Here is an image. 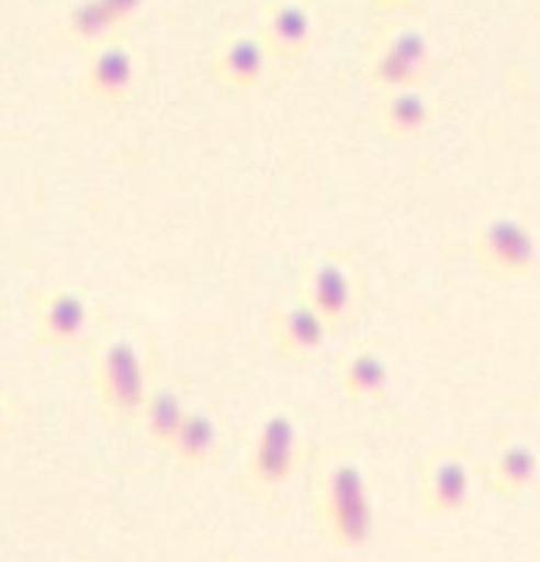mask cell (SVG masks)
<instances>
[{
    "instance_id": "7a4b0ae2",
    "label": "cell",
    "mask_w": 540,
    "mask_h": 562,
    "mask_svg": "<svg viewBox=\"0 0 540 562\" xmlns=\"http://www.w3.org/2000/svg\"><path fill=\"white\" fill-rule=\"evenodd\" d=\"M148 390L151 387L137 346L124 338L104 346L93 368V393L99 406L115 420H137Z\"/></svg>"
},
{
    "instance_id": "5b68a950",
    "label": "cell",
    "mask_w": 540,
    "mask_h": 562,
    "mask_svg": "<svg viewBox=\"0 0 540 562\" xmlns=\"http://www.w3.org/2000/svg\"><path fill=\"white\" fill-rule=\"evenodd\" d=\"M302 296L327 318L333 329L346 327L360 311V280L344 258H324L307 274Z\"/></svg>"
},
{
    "instance_id": "6da1fadb",
    "label": "cell",
    "mask_w": 540,
    "mask_h": 562,
    "mask_svg": "<svg viewBox=\"0 0 540 562\" xmlns=\"http://www.w3.org/2000/svg\"><path fill=\"white\" fill-rule=\"evenodd\" d=\"M316 519L322 536L335 549H365L376 536V508L365 472L355 461H335L318 483Z\"/></svg>"
},
{
    "instance_id": "277c9868",
    "label": "cell",
    "mask_w": 540,
    "mask_h": 562,
    "mask_svg": "<svg viewBox=\"0 0 540 562\" xmlns=\"http://www.w3.org/2000/svg\"><path fill=\"white\" fill-rule=\"evenodd\" d=\"M300 431L294 417L274 412L261 423L250 456H247V481L258 492L285 486L300 467Z\"/></svg>"
},
{
    "instance_id": "e0dca14e",
    "label": "cell",
    "mask_w": 540,
    "mask_h": 562,
    "mask_svg": "<svg viewBox=\"0 0 540 562\" xmlns=\"http://www.w3.org/2000/svg\"><path fill=\"white\" fill-rule=\"evenodd\" d=\"M187 415V404L176 390L162 387V390H148L146 401H143V409L137 415V420L143 423V431L151 439L157 448H168L173 434L179 431L181 420Z\"/></svg>"
},
{
    "instance_id": "5bb4252c",
    "label": "cell",
    "mask_w": 540,
    "mask_h": 562,
    "mask_svg": "<svg viewBox=\"0 0 540 562\" xmlns=\"http://www.w3.org/2000/svg\"><path fill=\"white\" fill-rule=\"evenodd\" d=\"M340 390L355 401H384L387 398L390 382H393V368H390L387 357L376 349L349 351L340 360L338 368Z\"/></svg>"
},
{
    "instance_id": "ac0fdd59",
    "label": "cell",
    "mask_w": 540,
    "mask_h": 562,
    "mask_svg": "<svg viewBox=\"0 0 540 562\" xmlns=\"http://www.w3.org/2000/svg\"><path fill=\"white\" fill-rule=\"evenodd\" d=\"M538 475V453L530 445H508L499 450L488 470V488L497 494H519L536 481Z\"/></svg>"
},
{
    "instance_id": "4fadbf2b",
    "label": "cell",
    "mask_w": 540,
    "mask_h": 562,
    "mask_svg": "<svg viewBox=\"0 0 540 562\" xmlns=\"http://www.w3.org/2000/svg\"><path fill=\"white\" fill-rule=\"evenodd\" d=\"M220 445H223V431H220L217 420L209 412L187 409L184 420H181L179 431L173 434L165 453L184 470H201L217 459Z\"/></svg>"
},
{
    "instance_id": "7c38bea8",
    "label": "cell",
    "mask_w": 540,
    "mask_h": 562,
    "mask_svg": "<svg viewBox=\"0 0 540 562\" xmlns=\"http://www.w3.org/2000/svg\"><path fill=\"white\" fill-rule=\"evenodd\" d=\"M420 503L428 514H461L472 503V472L459 456L439 453L428 459L420 477Z\"/></svg>"
},
{
    "instance_id": "ba28073f",
    "label": "cell",
    "mask_w": 540,
    "mask_h": 562,
    "mask_svg": "<svg viewBox=\"0 0 540 562\" xmlns=\"http://www.w3.org/2000/svg\"><path fill=\"white\" fill-rule=\"evenodd\" d=\"M261 38L267 42L272 60L294 64L302 60L316 38V20L302 0H274L267 9L261 25Z\"/></svg>"
},
{
    "instance_id": "2e32d148",
    "label": "cell",
    "mask_w": 540,
    "mask_h": 562,
    "mask_svg": "<svg viewBox=\"0 0 540 562\" xmlns=\"http://www.w3.org/2000/svg\"><path fill=\"white\" fill-rule=\"evenodd\" d=\"M121 33H124V27L115 20L113 11L104 5V0H80L66 14V38L77 47L88 49V53L113 42Z\"/></svg>"
},
{
    "instance_id": "9a60e30c",
    "label": "cell",
    "mask_w": 540,
    "mask_h": 562,
    "mask_svg": "<svg viewBox=\"0 0 540 562\" xmlns=\"http://www.w3.org/2000/svg\"><path fill=\"white\" fill-rule=\"evenodd\" d=\"M431 121V102L420 88H395L384 91L379 102V126L393 140H409L420 135Z\"/></svg>"
},
{
    "instance_id": "52a82bcc",
    "label": "cell",
    "mask_w": 540,
    "mask_h": 562,
    "mask_svg": "<svg viewBox=\"0 0 540 562\" xmlns=\"http://www.w3.org/2000/svg\"><path fill=\"white\" fill-rule=\"evenodd\" d=\"M269 64H272V55H269V47L261 38V33L258 36L234 33L214 53L212 75L228 91L252 93L267 80Z\"/></svg>"
},
{
    "instance_id": "30bf717a",
    "label": "cell",
    "mask_w": 540,
    "mask_h": 562,
    "mask_svg": "<svg viewBox=\"0 0 540 562\" xmlns=\"http://www.w3.org/2000/svg\"><path fill=\"white\" fill-rule=\"evenodd\" d=\"M88 302L75 289H49L44 291L36 305V340L47 349H69L86 335Z\"/></svg>"
},
{
    "instance_id": "44dd1931",
    "label": "cell",
    "mask_w": 540,
    "mask_h": 562,
    "mask_svg": "<svg viewBox=\"0 0 540 562\" xmlns=\"http://www.w3.org/2000/svg\"><path fill=\"white\" fill-rule=\"evenodd\" d=\"M3 428H5V406L3 401H0V434H3Z\"/></svg>"
},
{
    "instance_id": "8992f818",
    "label": "cell",
    "mask_w": 540,
    "mask_h": 562,
    "mask_svg": "<svg viewBox=\"0 0 540 562\" xmlns=\"http://www.w3.org/2000/svg\"><path fill=\"white\" fill-rule=\"evenodd\" d=\"M269 329H272V344L283 360L305 362L316 357L327 346L333 327L327 318L300 294V300L278 307L269 316Z\"/></svg>"
},
{
    "instance_id": "ffe728a7",
    "label": "cell",
    "mask_w": 540,
    "mask_h": 562,
    "mask_svg": "<svg viewBox=\"0 0 540 562\" xmlns=\"http://www.w3.org/2000/svg\"><path fill=\"white\" fill-rule=\"evenodd\" d=\"M417 0H371L373 9L384 11V14H401V11H409Z\"/></svg>"
},
{
    "instance_id": "9c48e42d",
    "label": "cell",
    "mask_w": 540,
    "mask_h": 562,
    "mask_svg": "<svg viewBox=\"0 0 540 562\" xmlns=\"http://www.w3.org/2000/svg\"><path fill=\"white\" fill-rule=\"evenodd\" d=\"M137 86V60L130 47L113 38L102 47L91 49L86 71H82V88L91 99L102 104H124Z\"/></svg>"
},
{
    "instance_id": "3957f363",
    "label": "cell",
    "mask_w": 540,
    "mask_h": 562,
    "mask_svg": "<svg viewBox=\"0 0 540 562\" xmlns=\"http://www.w3.org/2000/svg\"><path fill=\"white\" fill-rule=\"evenodd\" d=\"M434 49L426 33L409 25H395L379 33L368 53V75L379 91L420 88L431 75Z\"/></svg>"
},
{
    "instance_id": "8fae6325",
    "label": "cell",
    "mask_w": 540,
    "mask_h": 562,
    "mask_svg": "<svg viewBox=\"0 0 540 562\" xmlns=\"http://www.w3.org/2000/svg\"><path fill=\"white\" fill-rule=\"evenodd\" d=\"M475 256L492 272L527 274L536 263V239L516 220H494L477 234Z\"/></svg>"
},
{
    "instance_id": "d6986e66",
    "label": "cell",
    "mask_w": 540,
    "mask_h": 562,
    "mask_svg": "<svg viewBox=\"0 0 540 562\" xmlns=\"http://www.w3.org/2000/svg\"><path fill=\"white\" fill-rule=\"evenodd\" d=\"M104 5H108L110 11H113L115 20L121 22V27H130L132 22L140 16L143 5H146V0H104Z\"/></svg>"
}]
</instances>
